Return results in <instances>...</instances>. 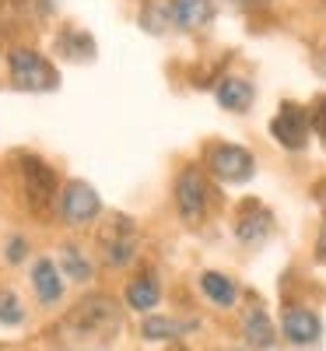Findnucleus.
<instances>
[{"label":"nucleus","mask_w":326,"mask_h":351,"mask_svg":"<svg viewBox=\"0 0 326 351\" xmlns=\"http://www.w3.org/2000/svg\"><path fill=\"white\" fill-rule=\"evenodd\" d=\"M123 327V316L109 295H88L81 299L60 324H56V344L88 351V348H105Z\"/></svg>","instance_id":"1"},{"label":"nucleus","mask_w":326,"mask_h":351,"mask_svg":"<svg viewBox=\"0 0 326 351\" xmlns=\"http://www.w3.org/2000/svg\"><path fill=\"white\" fill-rule=\"evenodd\" d=\"M8 74H11V84L21 88V92H53L60 84L56 67L39 49H28V46H14L8 53Z\"/></svg>","instance_id":"2"},{"label":"nucleus","mask_w":326,"mask_h":351,"mask_svg":"<svg viewBox=\"0 0 326 351\" xmlns=\"http://www.w3.org/2000/svg\"><path fill=\"white\" fill-rule=\"evenodd\" d=\"M18 180H21V190L28 197V208L39 215H49L56 204V190H60L56 172L39 155H18Z\"/></svg>","instance_id":"3"},{"label":"nucleus","mask_w":326,"mask_h":351,"mask_svg":"<svg viewBox=\"0 0 326 351\" xmlns=\"http://www.w3.org/2000/svg\"><path fill=\"white\" fill-rule=\"evenodd\" d=\"M99 243H102V260L109 267H127L137 253V228L127 215H116L109 218V225L99 232Z\"/></svg>","instance_id":"4"},{"label":"nucleus","mask_w":326,"mask_h":351,"mask_svg":"<svg viewBox=\"0 0 326 351\" xmlns=\"http://www.w3.org/2000/svg\"><path fill=\"white\" fill-rule=\"evenodd\" d=\"M207 200H211V186H207L203 172L197 165H186L175 176V208H179L183 221L197 225L207 215Z\"/></svg>","instance_id":"5"},{"label":"nucleus","mask_w":326,"mask_h":351,"mask_svg":"<svg viewBox=\"0 0 326 351\" xmlns=\"http://www.w3.org/2000/svg\"><path fill=\"white\" fill-rule=\"evenodd\" d=\"M312 134V120L299 102H281L277 116L271 120V137L288 152H302Z\"/></svg>","instance_id":"6"},{"label":"nucleus","mask_w":326,"mask_h":351,"mask_svg":"<svg viewBox=\"0 0 326 351\" xmlns=\"http://www.w3.org/2000/svg\"><path fill=\"white\" fill-rule=\"evenodd\" d=\"M207 165L221 183H246L253 176V155L239 144H211L207 148Z\"/></svg>","instance_id":"7"},{"label":"nucleus","mask_w":326,"mask_h":351,"mask_svg":"<svg viewBox=\"0 0 326 351\" xmlns=\"http://www.w3.org/2000/svg\"><path fill=\"white\" fill-rule=\"evenodd\" d=\"M99 211H102V200L88 183L74 180L60 190V215L67 225H92L99 218Z\"/></svg>","instance_id":"8"},{"label":"nucleus","mask_w":326,"mask_h":351,"mask_svg":"<svg viewBox=\"0 0 326 351\" xmlns=\"http://www.w3.org/2000/svg\"><path fill=\"white\" fill-rule=\"evenodd\" d=\"M235 236H239L242 246H263L274 236V215L256 200H246L239 208V218H235Z\"/></svg>","instance_id":"9"},{"label":"nucleus","mask_w":326,"mask_h":351,"mask_svg":"<svg viewBox=\"0 0 326 351\" xmlns=\"http://www.w3.org/2000/svg\"><path fill=\"white\" fill-rule=\"evenodd\" d=\"M53 14L49 0H0V32L11 36L14 28L42 25Z\"/></svg>","instance_id":"10"},{"label":"nucleus","mask_w":326,"mask_h":351,"mask_svg":"<svg viewBox=\"0 0 326 351\" xmlns=\"http://www.w3.org/2000/svg\"><path fill=\"white\" fill-rule=\"evenodd\" d=\"M281 334L291 344L305 348V344H316L319 341L323 324H319V316L312 309H305V306H284V313H281Z\"/></svg>","instance_id":"11"},{"label":"nucleus","mask_w":326,"mask_h":351,"mask_svg":"<svg viewBox=\"0 0 326 351\" xmlns=\"http://www.w3.org/2000/svg\"><path fill=\"white\" fill-rule=\"evenodd\" d=\"M214 95H218V106L228 109V112H246L256 99V88L249 77H239V74H225L214 88Z\"/></svg>","instance_id":"12"},{"label":"nucleus","mask_w":326,"mask_h":351,"mask_svg":"<svg viewBox=\"0 0 326 351\" xmlns=\"http://www.w3.org/2000/svg\"><path fill=\"white\" fill-rule=\"evenodd\" d=\"M56 53L71 64H88V60H95V39L77 25H64L56 32Z\"/></svg>","instance_id":"13"},{"label":"nucleus","mask_w":326,"mask_h":351,"mask_svg":"<svg viewBox=\"0 0 326 351\" xmlns=\"http://www.w3.org/2000/svg\"><path fill=\"white\" fill-rule=\"evenodd\" d=\"M32 285H36V295H39L42 306H56L64 299L60 267H56V260H49V256H39L32 263Z\"/></svg>","instance_id":"14"},{"label":"nucleus","mask_w":326,"mask_h":351,"mask_svg":"<svg viewBox=\"0 0 326 351\" xmlns=\"http://www.w3.org/2000/svg\"><path fill=\"white\" fill-rule=\"evenodd\" d=\"M127 306L137 309V313H151L158 302H162V285L155 274H137L130 285H127Z\"/></svg>","instance_id":"15"},{"label":"nucleus","mask_w":326,"mask_h":351,"mask_svg":"<svg viewBox=\"0 0 326 351\" xmlns=\"http://www.w3.org/2000/svg\"><path fill=\"white\" fill-rule=\"evenodd\" d=\"M242 334H246V344L253 351H266V348H274L277 334H274V324H271V316L263 313V306H253L242 319Z\"/></svg>","instance_id":"16"},{"label":"nucleus","mask_w":326,"mask_h":351,"mask_svg":"<svg viewBox=\"0 0 326 351\" xmlns=\"http://www.w3.org/2000/svg\"><path fill=\"white\" fill-rule=\"evenodd\" d=\"M175 4V25L186 28V32H197V28H207L214 21V0H172Z\"/></svg>","instance_id":"17"},{"label":"nucleus","mask_w":326,"mask_h":351,"mask_svg":"<svg viewBox=\"0 0 326 351\" xmlns=\"http://www.w3.org/2000/svg\"><path fill=\"white\" fill-rule=\"evenodd\" d=\"M200 291L221 309H231L235 299H239V285H235L228 274H218V271H203L200 274Z\"/></svg>","instance_id":"18"},{"label":"nucleus","mask_w":326,"mask_h":351,"mask_svg":"<svg viewBox=\"0 0 326 351\" xmlns=\"http://www.w3.org/2000/svg\"><path fill=\"white\" fill-rule=\"evenodd\" d=\"M168 25H175V4L172 0H147L140 8V28L151 36H165Z\"/></svg>","instance_id":"19"},{"label":"nucleus","mask_w":326,"mask_h":351,"mask_svg":"<svg viewBox=\"0 0 326 351\" xmlns=\"http://www.w3.org/2000/svg\"><path fill=\"white\" fill-rule=\"evenodd\" d=\"M60 271L71 274L74 281H88V278H92V260H88L74 243H64L60 246Z\"/></svg>","instance_id":"20"},{"label":"nucleus","mask_w":326,"mask_h":351,"mask_svg":"<svg viewBox=\"0 0 326 351\" xmlns=\"http://www.w3.org/2000/svg\"><path fill=\"white\" fill-rule=\"evenodd\" d=\"M183 327H193V324H179V319H165V316H151V319H144V327L140 334L147 341H172V337H179Z\"/></svg>","instance_id":"21"},{"label":"nucleus","mask_w":326,"mask_h":351,"mask_svg":"<svg viewBox=\"0 0 326 351\" xmlns=\"http://www.w3.org/2000/svg\"><path fill=\"white\" fill-rule=\"evenodd\" d=\"M21 319H25V306L18 302L14 291L4 288V291H0V324H4V327H18Z\"/></svg>","instance_id":"22"},{"label":"nucleus","mask_w":326,"mask_h":351,"mask_svg":"<svg viewBox=\"0 0 326 351\" xmlns=\"http://www.w3.org/2000/svg\"><path fill=\"white\" fill-rule=\"evenodd\" d=\"M309 120H312V134L326 144V95H319L309 109Z\"/></svg>","instance_id":"23"},{"label":"nucleus","mask_w":326,"mask_h":351,"mask_svg":"<svg viewBox=\"0 0 326 351\" xmlns=\"http://www.w3.org/2000/svg\"><path fill=\"white\" fill-rule=\"evenodd\" d=\"M8 260H11V263L25 260V239H21V236H14V239L8 243Z\"/></svg>","instance_id":"24"},{"label":"nucleus","mask_w":326,"mask_h":351,"mask_svg":"<svg viewBox=\"0 0 326 351\" xmlns=\"http://www.w3.org/2000/svg\"><path fill=\"white\" fill-rule=\"evenodd\" d=\"M312 67H316V74L326 77V46H316L312 49Z\"/></svg>","instance_id":"25"},{"label":"nucleus","mask_w":326,"mask_h":351,"mask_svg":"<svg viewBox=\"0 0 326 351\" xmlns=\"http://www.w3.org/2000/svg\"><path fill=\"white\" fill-rule=\"evenodd\" d=\"M316 256H319V263H326V221H323L319 239H316Z\"/></svg>","instance_id":"26"}]
</instances>
